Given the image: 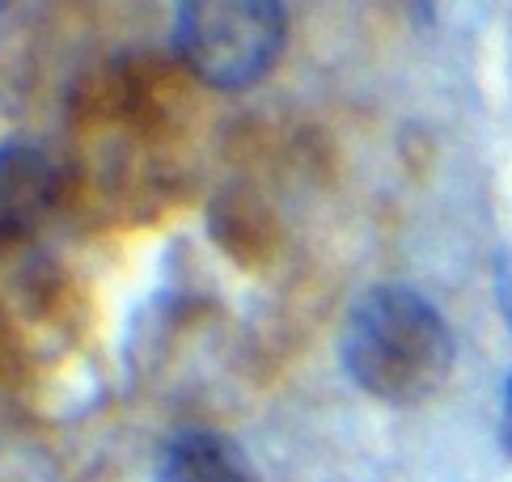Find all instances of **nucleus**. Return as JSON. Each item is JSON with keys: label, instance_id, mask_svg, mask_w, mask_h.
Masks as SVG:
<instances>
[{"label": "nucleus", "instance_id": "f257e3e1", "mask_svg": "<svg viewBox=\"0 0 512 482\" xmlns=\"http://www.w3.org/2000/svg\"><path fill=\"white\" fill-rule=\"evenodd\" d=\"M343 368L369 398L419 406L441 394L453 373V330L428 296L381 284L347 313Z\"/></svg>", "mask_w": 512, "mask_h": 482}, {"label": "nucleus", "instance_id": "f03ea898", "mask_svg": "<svg viewBox=\"0 0 512 482\" xmlns=\"http://www.w3.org/2000/svg\"><path fill=\"white\" fill-rule=\"evenodd\" d=\"M288 17L276 0H191L174 17V47L204 85L246 89L276 68Z\"/></svg>", "mask_w": 512, "mask_h": 482}, {"label": "nucleus", "instance_id": "7ed1b4c3", "mask_svg": "<svg viewBox=\"0 0 512 482\" xmlns=\"http://www.w3.org/2000/svg\"><path fill=\"white\" fill-rule=\"evenodd\" d=\"M56 203V165L34 144H0V241L30 233Z\"/></svg>", "mask_w": 512, "mask_h": 482}, {"label": "nucleus", "instance_id": "20e7f679", "mask_svg": "<svg viewBox=\"0 0 512 482\" xmlns=\"http://www.w3.org/2000/svg\"><path fill=\"white\" fill-rule=\"evenodd\" d=\"M157 482H259V474L237 440L191 428L166 444Z\"/></svg>", "mask_w": 512, "mask_h": 482}, {"label": "nucleus", "instance_id": "39448f33", "mask_svg": "<svg viewBox=\"0 0 512 482\" xmlns=\"http://www.w3.org/2000/svg\"><path fill=\"white\" fill-rule=\"evenodd\" d=\"M496 296H500V309L512 326V254H504L500 267H496Z\"/></svg>", "mask_w": 512, "mask_h": 482}, {"label": "nucleus", "instance_id": "423d86ee", "mask_svg": "<svg viewBox=\"0 0 512 482\" xmlns=\"http://www.w3.org/2000/svg\"><path fill=\"white\" fill-rule=\"evenodd\" d=\"M500 440H504V449L512 453V377L504 385V411H500Z\"/></svg>", "mask_w": 512, "mask_h": 482}]
</instances>
